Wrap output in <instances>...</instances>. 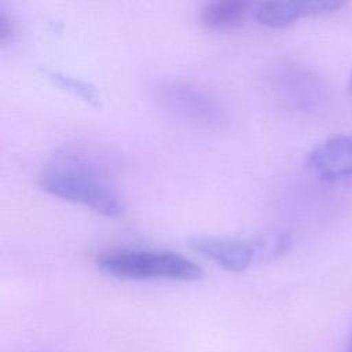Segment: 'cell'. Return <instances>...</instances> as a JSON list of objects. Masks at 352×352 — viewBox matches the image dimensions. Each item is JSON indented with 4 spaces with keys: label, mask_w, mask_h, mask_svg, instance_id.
I'll return each instance as SVG.
<instances>
[{
    "label": "cell",
    "mask_w": 352,
    "mask_h": 352,
    "mask_svg": "<svg viewBox=\"0 0 352 352\" xmlns=\"http://www.w3.org/2000/svg\"><path fill=\"white\" fill-rule=\"evenodd\" d=\"M38 184L54 197L107 217L124 210L113 161L94 147L66 144L55 150L40 169Z\"/></svg>",
    "instance_id": "obj_1"
},
{
    "label": "cell",
    "mask_w": 352,
    "mask_h": 352,
    "mask_svg": "<svg viewBox=\"0 0 352 352\" xmlns=\"http://www.w3.org/2000/svg\"><path fill=\"white\" fill-rule=\"evenodd\" d=\"M201 256L230 272H242L254 263L279 258L292 248V236L283 231H265L252 236L204 235L190 239Z\"/></svg>",
    "instance_id": "obj_2"
},
{
    "label": "cell",
    "mask_w": 352,
    "mask_h": 352,
    "mask_svg": "<svg viewBox=\"0 0 352 352\" xmlns=\"http://www.w3.org/2000/svg\"><path fill=\"white\" fill-rule=\"evenodd\" d=\"M96 263L104 272L122 279L197 280L204 275L198 264L168 250L116 249L102 253Z\"/></svg>",
    "instance_id": "obj_3"
},
{
    "label": "cell",
    "mask_w": 352,
    "mask_h": 352,
    "mask_svg": "<svg viewBox=\"0 0 352 352\" xmlns=\"http://www.w3.org/2000/svg\"><path fill=\"white\" fill-rule=\"evenodd\" d=\"M161 106L177 120L204 129L226 122V110L206 89L184 80H166L155 88Z\"/></svg>",
    "instance_id": "obj_4"
},
{
    "label": "cell",
    "mask_w": 352,
    "mask_h": 352,
    "mask_svg": "<svg viewBox=\"0 0 352 352\" xmlns=\"http://www.w3.org/2000/svg\"><path fill=\"white\" fill-rule=\"evenodd\" d=\"M268 82L285 104L301 111H315L326 99V87L322 78L296 63L286 62L272 67Z\"/></svg>",
    "instance_id": "obj_5"
},
{
    "label": "cell",
    "mask_w": 352,
    "mask_h": 352,
    "mask_svg": "<svg viewBox=\"0 0 352 352\" xmlns=\"http://www.w3.org/2000/svg\"><path fill=\"white\" fill-rule=\"evenodd\" d=\"M307 165L324 182L352 180V135H337L320 142L308 153Z\"/></svg>",
    "instance_id": "obj_6"
},
{
    "label": "cell",
    "mask_w": 352,
    "mask_h": 352,
    "mask_svg": "<svg viewBox=\"0 0 352 352\" xmlns=\"http://www.w3.org/2000/svg\"><path fill=\"white\" fill-rule=\"evenodd\" d=\"M345 6L336 0H294V1H263L254 8V18L268 28H286L297 19L334 14Z\"/></svg>",
    "instance_id": "obj_7"
},
{
    "label": "cell",
    "mask_w": 352,
    "mask_h": 352,
    "mask_svg": "<svg viewBox=\"0 0 352 352\" xmlns=\"http://www.w3.org/2000/svg\"><path fill=\"white\" fill-rule=\"evenodd\" d=\"M249 7L250 4L242 0L210 1L199 10V21L208 29H232L245 21Z\"/></svg>",
    "instance_id": "obj_8"
},
{
    "label": "cell",
    "mask_w": 352,
    "mask_h": 352,
    "mask_svg": "<svg viewBox=\"0 0 352 352\" xmlns=\"http://www.w3.org/2000/svg\"><path fill=\"white\" fill-rule=\"evenodd\" d=\"M50 76L58 85H60L62 88L74 94L76 96L84 99L89 104H92V106L99 104V102H100L99 95L91 84H88V82H85L80 78H76V77H72V76H67V74H63V73H58V72L51 73Z\"/></svg>",
    "instance_id": "obj_9"
},
{
    "label": "cell",
    "mask_w": 352,
    "mask_h": 352,
    "mask_svg": "<svg viewBox=\"0 0 352 352\" xmlns=\"http://www.w3.org/2000/svg\"><path fill=\"white\" fill-rule=\"evenodd\" d=\"M14 36V25L4 10H0V43L7 45Z\"/></svg>",
    "instance_id": "obj_10"
},
{
    "label": "cell",
    "mask_w": 352,
    "mask_h": 352,
    "mask_svg": "<svg viewBox=\"0 0 352 352\" xmlns=\"http://www.w3.org/2000/svg\"><path fill=\"white\" fill-rule=\"evenodd\" d=\"M348 87H349V94H351V96H352V72H351V76H349V84H348Z\"/></svg>",
    "instance_id": "obj_11"
},
{
    "label": "cell",
    "mask_w": 352,
    "mask_h": 352,
    "mask_svg": "<svg viewBox=\"0 0 352 352\" xmlns=\"http://www.w3.org/2000/svg\"><path fill=\"white\" fill-rule=\"evenodd\" d=\"M348 352H352V333H351V338L348 342Z\"/></svg>",
    "instance_id": "obj_12"
}]
</instances>
